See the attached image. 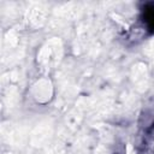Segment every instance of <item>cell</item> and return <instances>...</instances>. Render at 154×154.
<instances>
[{
	"label": "cell",
	"mask_w": 154,
	"mask_h": 154,
	"mask_svg": "<svg viewBox=\"0 0 154 154\" xmlns=\"http://www.w3.org/2000/svg\"><path fill=\"white\" fill-rule=\"evenodd\" d=\"M143 22L147 25V29L150 32H154V2H149L144 5L143 12H142Z\"/></svg>",
	"instance_id": "1"
}]
</instances>
